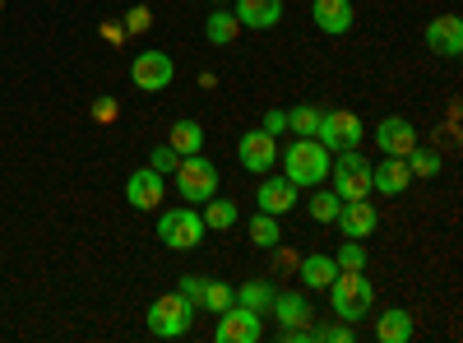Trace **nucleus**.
Instances as JSON below:
<instances>
[{
	"instance_id": "1",
	"label": "nucleus",
	"mask_w": 463,
	"mask_h": 343,
	"mask_svg": "<svg viewBox=\"0 0 463 343\" xmlns=\"http://www.w3.org/2000/svg\"><path fill=\"white\" fill-rule=\"evenodd\" d=\"M371 301H375V288H371V279H366L362 270H338V274H334V283H329V307H334L338 320L357 325V320L371 311Z\"/></svg>"
},
{
	"instance_id": "2",
	"label": "nucleus",
	"mask_w": 463,
	"mask_h": 343,
	"mask_svg": "<svg viewBox=\"0 0 463 343\" xmlns=\"http://www.w3.org/2000/svg\"><path fill=\"white\" fill-rule=\"evenodd\" d=\"M283 163V176L301 190V186H320L325 176H329V148L320 144V139H297L292 148H288V158H279Z\"/></svg>"
},
{
	"instance_id": "3",
	"label": "nucleus",
	"mask_w": 463,
	"mask_h": 343,
	"mask_svg": "<svg viewBox=\"0 0 463 343\" xmlns=\"http://www.w3.org/2000/svg\"><path fill=\"white\" fill-rule=\"evenodd\" d=\"M176 190H181V200H190V205L213 200L218 195V167L209 158H200V154L181 158L176 163Z\"/></svg>"
},
{
	"instance_id": "4",
	"label": "nucleus",
	"mask_w": 463,
	"mask_h": 343,
	"mask_svg": "<svg viewBox=\"0 0 463 343\" xmlns=\"http://www.w3.org/2000/svg\"><path fill=\"white\" fill-rule=\"evenodd\" d=\"M329 176H334L338 200H366L371 195V163L357 158L353 148H338V158L329 163Z\"/></svg>"
},
{
	"instance_id": "5",
	"label": "nucleus",
	"mask_w": 463,
	"mask_h": 343,
	"mask_svg": "<svg viewBox=\"0 0 463 343\" xmlns=\"http://www.w3.org/2000/svg\"><path fill=\"white\" fill-rule=\"evenodd\" d=\"M158 242L172 251H195L204 242V218L195 209H167L158 214Z\"/></svg>"
},
{
	"instance_id": "6",
	"label": "nucleus",
	"mask_w": 463,
	"mask_h": 343,
	"mask_svg": "<svg viewBox=\"0 0 463 343\" xmlns=\"http://www.w3.org/2000/svg\"><path fill=\"white\" fill-rule=\"evenodd\" d=\"M190 320H195V307H190L181 292H167V297H158V301L148 307V334H158V338L185 334Z\"/></svg>"
},
{
	"instance_id": "7",
	"label": "nucleus",
	"mask_w": 463,
	"mask_h": 343,
	"mask_svg": "<svg viewBox=\"0 0 463 343\" xmlns=\"http://www.w3.org/2000/svg\"><path fill=\"white\" fill-rule=\"evenodd\" d=\"M130 80L139 93H163L172 80H176V65L167 52H139L135 65H130Z\"/></svg>"
},
{
	"instance_id": "8",
	"label": "nucleus",
	"mask_w": 463,
	"mask_h": 343,
	"mask_svg": "<svg viewBox=\"0 0 463 343\" xmlns=\"http://www.w3.org/2000/svg\"><path fill=\"white\" fill-rule=\"evenodd\" d=\"M237 158H241V167H246V172L264 176L269 167L279 163V144H274V135H269V130H250V135H241V139H237Z\"/></svg>"
},
{
	"instance_id": "9",
	"label": "nucleus",
	"mask_w": 463,
	"mask_h": 343,
	"mask_svg": "<svg viewBox=\"0 0 463 343\" xmlns=\"http://www.w3.org/2000/svg\"><path fill=\"white\" fill-rule=\"evenodd\" d=\"M316 139L329 148V154H334V148H357L362 144V121L353 117V111H325Z\"/></svg>"
},
{
	"instance_id": "10",
	"label": "nucleus",
	"mask_w": 463,
	"mask_h": 343,
	"mask_svg": "<svg viewBox=\"0 0 463 343\" xmlns=\"http://www.w3.org/2000/svg\"><path fill=\"white\" fill-rule=\"evenodd\" d=\"M260 334H264V325H260V316L246 311V307H227V311L218 316V325H213V338H218V343H255Z\"/></svg>"
},
{
	"instance_id": "11",
	"label": "nucleus",
	"mask_w": 463,
	"mask_h": 343,
	"mask_svg": "<svg viewBox=\"0 0 463 343\" xmlns=\"http://www.w3.org/2000/svg\"><path fill=\"white\" fill-rule=\"evenodd\" d=\"M338 233L347 237V242H366L371 233H375V209H371V200H343V209H338Z\"/></svg>"
},
{
	"instance_id": "12",
	"label": "nucleus",
	"mask_w": 463,
	"mask_h": 343,
	"mask_svg": "<svg viewBox=\"0 0 463 343\" xmlns=\"http://www.w3.org/2000/svg\"><path fill=\"white\" fill-rule=\"evenodd\" d=\"M412 144H417V126H412V121H403V117H384V121L375 126V148H380V154L403 158Z\"/></svg>"
},
{
	"instance_id": "13",
	"label": "nucleus",
	"mask_w": 463,
	"mask_h": 343,
	"mask_svg": "<svg viewBox=\"0 0 463 343\" xmlns=\"http://www.w3.org/2000/svg\"><path fill=\"white\" fill-rule=\"evenodd\" d=\"M126 200H130L139 214L158 209V205H163V172H153V167L130 172V181H126Z\"/></svg>"
},
{
	"instance_id": "14",
	"label": "nucleus",
	"mask_w": 463,
	"mask_h": 343,
	"mask_svg": "<svg viewBox=\"0 0 463 343\" xmlns=\"http://www.w3.org/2000/svg\"><path fill=\"white\" fill-rule=\"evenodd\" d=\"M255 200H260V214L283 218V214H292V209H297V186H292L288 176H264Z\"/></svg>"
},
{
	"instance_id": "15",
	"label": "nucleus",
	"mask_w": 463,
	"mask_h": 343,
	"mask_svg": "<svg viewBox=\"0 0 463 343\" xmlns=\"http://www.w3.org/2000/svg\"><path fill=\"white\" fill-rule=\"evenodd\" d=\"M427 47L449 56V61L463 52V24H458V14H440V19L427 24Z\"/></svg>"
},
{
	"instance_id": "16",
	"label": "nucleus",
	"mask_w": 463,
	"mask_h": 343,
	"mask_svg": "<svg viewBox=\"0 0 463 343\" xmlns=\"http://www.w3.org/2000/svg\"><path fill=\"white\" fill-rule=\"evenodd\" d=\"M408 181H412V172H408L403 158H390V154H384V163L371 167V190H380V195H403Z\"/></svg>"
},
{
	"instance_id": "17",
	"label": "nucleus",
	"mask_w": 463,
	"mask_h": 343,
	"mask_svg": "<svg viewBox=\"0 0 463 343\" xmlns=\"http://www.w3.org/2000/svg\"><path fill=\"white\" fill-rule=\"evenodd\" d=\"M311 19H316L320 33H334V37H338V33L353 28V0H316Z\"/></svg>"
},
{
	"instance_id": "18",
	"label": "nucleus",
	"mask_w": 463,
	"mask_h": 343,
	"mask_svg": "<svg viewBox=\"0 0 463 343\" xmlns=\"http://www.w3.org/2000/svg\"><path fill=\"white\" fill-rule=\"evenodd\" d=\"M237 24L241 28H274L283 19V0H237Z\"/></svg>"
},
{
	"instance_id": "19",
	"label": "nucleus",
	"mask_w": 463,
	"mask_h": 343,
	"mask_svg": "<svg viewBox=\"0 0 463 343\" xmlns=\"http://www.w3.org/2000/svg\"><path fill=\"white\" fill-rule=\"evenodd\" d=\"M279 316L283 329H297V325H311V301H306V292H274V307H269Z\"/></svg>"
},
{
	"instance_id": "20",
	"label": "nucleus",
	"mask_w": 463,
	"mask_h": 343,
	"mask_svg": "<svg viewBox=\"0 0 463 343\" xmlns=\"http://www.w3.org/2000/svg\"><path fill=\"white\" fill-rule=\"evenodd\" d=\"M297 270H301V283H306V288H329L334 274H338V260H334V255H306Z\"/></svg>"
},
{
	"instance_id": "21",
	"label": "nucleus",
	"mask_w": 463,
	"mask_h": 343,
	"mask_svg": "<svg viewBox=\"0 0 463 343\" xmlns=\"http://www.w3.org/2000/svg\"><path fill=\"white\" fill-rule=\"evenodd\" d=\"M232 307H246V311L264 316L269 307H274V288L269 283H241V288H232Z\"/></svg>"
},
{
	"instance_id": "22",
	"label": "nucleus",
	"mask_w": 463,
	"mask_h": 343,
	"mask_svg": "<svg viewBox=\"0 0 463 343\" xmlns=\"http://www.w3.org/2000/svg\"><path fill=\"white\" fill-rule=\"evenodd\" d=\"M167 144L176 148L181 158L200 154V148H204V126H200V121H176V126H172V139H167Z\"/></svg>"
},
{
	"instance_id": "23",
	"label": "nucleus",
	"mask_w": 463,
	"mask_h": 343,
	"mask_svg": "<svg viewBox=\"0 0 463 343\" xmlns=\"http://www.w3.org/2000/svg\"><path fill=\"white\" fill-rule=\"evenodd\" d=\"M375 334H380V343H408L412 338V316L408 311H384L380 316V325H375Z\"/></svg>"
},
{
	"instance_id": "24",
	"label": "nucleus",
	"mask_w": 463,
	"mask_h": 343,
	"mask_svg": "<svg viewBox=\"0 0 463 343\" xmlns=\"http://www.w3.org/2000/svg\"><path fill=\"white\" fill-rule=\"evenodd\" d=\"M204 227H213V233H227V227H237V218H241V209L237 205H232V200H204Z\"/></svg>"
},
{
	"instance_id": "25",
	"label": "nucleus",
	"mask_w": 463,
	"mask_h": 343,
	"mask_svg": "<svg viewBox=\"0 0 463 343\" xmlns=\"http://www.w3.org/2000/svg\"><path fill=\"white\" fill-rule=\"evenodd\" d=\"M320 117H325L320 107L301 102V107H292V111H288V130H297L301 139H316V135H320Z\"/></svg>"
},
{
	"instance_id": "26",
	"label": "nucleus",
	"mask_w": 463,
	"mask_h": 343,
	"mask_svg": "<svg viewBox=\"0 0 463 343\" xmlns=\"http://www.w3.org/2000/svg\"><path fill=\"white\" fill-rule=\"evenodd\" d=\"M237 33H241L237 14H209V24H204V37L213 47H232V43H237Z\"/></svg>"
},
{
	"instance_id": "27",
	"label": "nucleus",
	"mask_w": 463,
	"mask_h": 343,
	"mask_svg": "<svg viewBox=\"0 0 463 343\" xmlns=\"http://www.w3.org/2000/svg\"><path fill=\"white\" fill-rule=\"evenodd\" d=\"M250 242H255V246H264V251H274V246L283 242L279 218H274V214H255V218H250Z\"/></svg>"
},
{
	"instance_id": "28",
	"label": "nucleus",
	"mask_w": 463,
	"mask_h": 343,
	"mask_svg": "<svg viewBox=\"0 0 463 343\" xmlns=\"http://www.w3.org/2000/svg\"><path fill=\"white\" fill-rule=\"evenodd\" d=\"M403 163H408V172H412V176H436V172H440V154H436V148H421V144H412V148H408Z\"/></svg>"
},
{
	"instance_id": "29",
	"label": "nucleus",
	"mask_w": 463,
	"mask_h": 343,
	"mask_svg": "<svg viewBox=\"0 0 463 343\" xmlns=\"http://www.w3.org/2000/svg\"><path fill=\"white\" fill-rule=\"evenodd\" d=\"M338 209H343L338 190H316V195H311V205H306V214H311L316 223H334V218H338Z\"/></svg>"
},
{
	"instance_id": "30",
	"label": "nucleus",
	"mask_w": 463,
	"mask_h": 343,
	"mask_svg": "<svg viewBox=\"0 0 463 343\" xmlns=\"http://www.w3.org/2000/svg\"><path fill=\"white\" fill-rule=\"evenodd\" d=\"M227 307H232V288H227V283H204V292H200V311L222 316Z\"/></svg>"
},
{
	"instance_id": "31",
	"label": "nucleus",
	"mask_w": 463,
	"mask_h": 343,
	"mask_svg": "<svg viewBox=\"0 0 463 343\" xmlns=\"http://www.w3.org/2000/svg\"><path fill=\"white\" fill-rule=\"evenodd\" d=\"M334 260H338V270H366V246L343 237V246H338V255H334Z\"/></svg>"
},
{
	"instance_id": "32",
	"label": "nucleus",
	"mask_w": 463,
	"mask_h": 343,
	"mask_svg": "<svg viewBox=\"0 0 463 343\" xmlns=\"http://www.w3.org/2000/svg\"><path fill=\"white\" fill-rule=\"evenodd\" d=\"M176 163H181V154H176L172 144H163V148H153V154H148V167H153V172H163V176L176 172Z\"/></svg>"
},
{
	"instance_id": "33",
	"label": "nucleus",
	"mask_w": 463,
	"mask_h": 343,
	"mask_svg": "<svg viewBox=\"0 0 463 343\" xmlns=\"http://www.w3.org/2000/svg\"><path fill=\"white\" fill-rule=\"evenodd\" d=\"M320 338L325 343H353V325L338 320V325H320Z\"/></svg>"
},
{
	"instance_id": "34",
	"label": "nucleus",
	"mask_w": 463,
	"mask_h": 343,
	"mask_svg": "<svg viewBox=\"0 0 463 343\" xmlns=\"http://www.w3.org/2000/svg\"><path fill=\"white\" fill-rule=\"evenodd\" d=\"M148 24H153V14H148V10H144V5H135V10H130V14H126V28H130V33H144V28H148Z\"/></svg>"
},
{
	"instance_id": "35",
	"label": "nucleus",
	"mask_w": 463,
	"mask_h": 343,
	"mask_svg": "<svg viewBox=\"0 0 463 343\" xmlns=\"http://www.w3.org/2000/svg\"><path fill=\"white\" fill-rule=\"evenodd\" d=\"M200 292H204V279H185V283H181V297H185L195 311H200Z\"/></svg>"
},
{
	"instance_id": "36",
	"label": "nucleus",
	"mask_w": 463,
	"mask_h": 343,
	"mask_svg": "<svg viewBox=\"0 0 463 343\" xmlns=\"http://www.w3.org/2000/svg\"><path fill=\"white\" fill-rule=\"evenodd\" d=\"M264 130H269V135L279 139V135L288 130V111H269V117H264Z\"/></svg>"
},
{
	"instance_id": "37",
	"label": "nucleus",
	"mask_w": 463,
	"mask_h": 343,
	"mask_svg": "<svg viewBox=\"0 0 463 343\" xmlns=\"http://www.w3.org/2000/svg\"><path fill=\"white\" fill-rule=\"evenodd\" d=\"M93 117H98V121H111V117H116V102H111V98L93 102Z\"/></svg>"
},
{
	"instance_id": "38",
	"label": "nucleus",
	"mask_w": 463,
	"mask_h": 343,
	"mask_svg": "<svg viewBox=\"0 0 463 343\" xmlns=\"http://www.w3.org/2000/svg\"><path fill=\"white\" fill-rule=\"evenodd\" d=\"M274 264H279V270H297L301 260H297L292 251H279V246H274Z\"/></svg>"
}]
</instances>
